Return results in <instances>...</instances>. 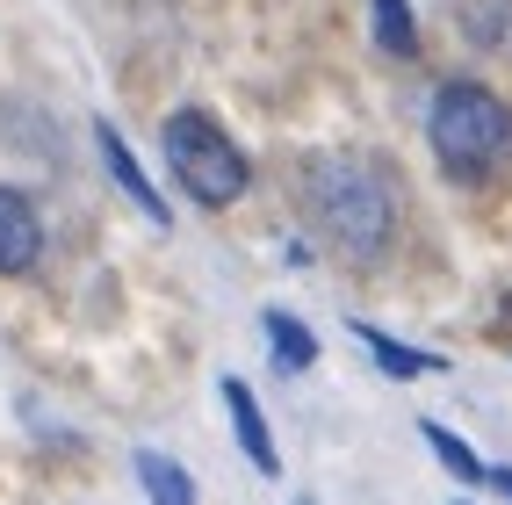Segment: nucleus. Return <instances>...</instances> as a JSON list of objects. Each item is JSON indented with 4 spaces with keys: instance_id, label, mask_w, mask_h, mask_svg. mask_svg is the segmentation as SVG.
<instances>
[{
    "instance_id": "f257e3e1",
    "label": "nucleus",
    "mask_w": 512,
    "mask_h": 505,
    "mask_svg": "<svg viewBox=\"0 0 512 505\" xmlns=\"http://www.w3.org/2000/svg\"><path fill=\"white\" fill-rule=\"evenodd\" d=\"M311 217L339 260H383L397 231V188L375 159H318L311 166Z\"/></svg>"
},
{
    "instance_id": "9b49d317",
    "label": "nucleus",
    "mask_w": 512,
    "mask_h": 505,
    "mask_svg": "<svg viewBox=\"0 0 512 505\" xmlns=\"http://www.w3.org/2000/svg\"><path fill=\"white\" fill-rule=\"evenodd\" d=\"M368 22H375V44H383L390 58H412V51H419L412 0H368Z\"/></svg>"
},
{
    "instance_id": "f8f14e48",
    "label": "nucleus",
    "mask_w": 512,
    "mask_h": 505,
    "mask_svg": "<svg viewBox=\"0 0 512 505\" xmlns=\"http://www.w3.org/2000/svg\"><path fill=\"white\" fill-rule=\"evenodd\" d=\"M491 484H498V491H505V498H512V469H491Z\"/></svg>"
},
{
    "instance_id": "7ed1b4c3",
    "label": "nucleus",
    "mask_w": 512,
    "mask_h": 505,
    "mask_svg": "<svg viewBox=\"0 0 512 505\" xmlns=\"http://www.w3.org/2000/svg\"><path fill=\"white\" fill-rule=\"evenodd\" d=\"M159 152H166V174L181 181V195L202 202V210H231L253 181L246 152L224 138V123L210 109H174L166 130H159Z\"/></svg>"
},
{
    "instance_id": "9d476101",
    "label": "nucleus",
    "mask_w": 512,
    "mask_h": 505,
    "mask_svg": "<svg viewBox=\"0 0 512 505\" xmlns=\"http://www.w3.org/2000/svg\"><path fill=\"white\" fill-rule=\"evenodd\" d=\"M267 340H275V368H282V376H303V368L318 361V332L303 318H289V311H267Z\"/></svg>"
},
{
    "instance_id": "6e6552de",
    "label": "nucleus",
    "mask_w": 512,
    "mask_h": 505,
    "mask_svg": "<svg viewBox=\"0 0 512 505\" xmlns=\"http://www.w3.org/2000/svg\"><path fill=\"white\" fill-rule=\"evenodd\" d=\"M419 441L440 455V469H448V477L455 484H491V462L484 455H476L469 441H462V433H448V426H440V419H419Z\"/></svg>"
},
{
    "instance_id": "f03ea898",
    "label": "nucleus",
    "mask_w": 512,
    "mask_h": 505,
    "mask_svg": "<svg viewBox=\"0 0 512 505\" xmlns=\"http://www.w3.org/2000/svg\"><path fill=\"white\" fill-rule=\"evenodd\" d=\"M426 138H433V159L455 181H491L512 159V109L476 80H448V87H433Z\"/></svg>"
},
{
    "instance_id": "0eeeda50",
    "label": "nucleus",
    "mask_w": 512,
    "mask_h": 505,
    "mask_svg": "<svg viewBox=\"0 0 512 505\" xmlns=\"http://www.w3.org/2000/svg\"><path fill=\"white\" fill-rule=\"evenodd\" d=\"M354 340H361V347L375 354V368H383V376H397V383H412V376H440V368H448L440 354H426V347H404V340H390L383 325H361V318H354Z\"/></svg>"
},
{
    "instance_id": "39448f33",
    "label": "nucleus",
    "mask_w": 512,
    "mask_h": 505,
    "mask_svg": "<svg viewBox=\"0 0 512 505\" xmlns=\"http://www.w3.org/2000/svg\"><path fill=\"white\" fill-rule=\"evenodd\" d=\"M224 412H231V433H238V448H246V462L260 477H282V448H275V433H267V412L246 390V376H224Z\"/></svg>"
},
{
    "instance_id": "20e7f679",
    "label": "nucleus",
    "mask_w": 512,
    "mask_h": 505,
    "mask_svg": "<svg viewBox=\"0 0 512 505\" xmlns=\"http://www.w3.org/2000/svg\"><path fill=\"white\" fill-rule=\"evenodd\" d=\"M44 260V217L22 188L0 181V275H29Z\"/></svg>"
},
{
    "instance_id": "1a4fd4ad",
    "label": "nucleus",
    "mask_w": 512,
    "mask_h": 505,
    "mask_svg": "<svg viewBox=\"0 0 512 505\" xmlns=\"http://www.w3.org/2000/svg\"><path fill=\"white\" fill-rule=\"evenodd\" d=\"M130 462H138V484H145V498H152V505H195V477H188V469H181L174 455L138 448Z\"/></svg>"
},
{
    "instance_id": "423d86ee",
    "label": "nucleus",
    "mask_w": 512,
    "mask_h": 505,
    "mask_svg": "<svg viewBox=\"0 0 512 505\" xmlns=\"http://www.w3.org/2000/svg\"><path fill=\"white\" fill-rule=\"evenodd\" d=\"M94 152H101V166H109V181H116V188H123L130 202H138V217H145V224H166V195H159V188L145 181V166H138V152H130V145L116 138L109 123L94 130Z\"/></svg>"
},
{
    "instance_id": "ddd939ff",
    "label": "nucleus",
    "mask_w": 512,
    "mask_h": 505,
    "mask_svg": "<svg viewBox=\"0 0 512 505\" xmlns=\"http://www.w3.org/2000/svg\"><path fill=\"white\" fill-rule=\"evenodd\" d=\"M296 505H318V498H296Z\"/></svg>"
}]
</instances>
